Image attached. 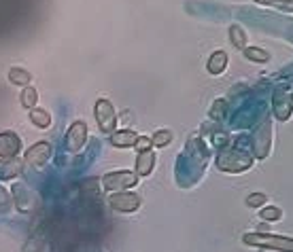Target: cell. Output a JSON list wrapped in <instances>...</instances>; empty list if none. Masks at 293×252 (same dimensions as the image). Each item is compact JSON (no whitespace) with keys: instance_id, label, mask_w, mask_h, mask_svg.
Wrapping results in <instances>:
<instances>
[{"instance_id":"12","label":"cell","mask_w":293,"mask_h":252,"mask_svg":"<svg viewBox=\"0 0 293 252\" xmlns=\"http://www.w3.org/2000/svg\"><path fill=\"white\" fill-rule=\"evenodd\" d=\"M153 165H155V153L153 150L138 153V157H136V174L138 176H151Z\"/></svg>"},{"instance_id":"3","label":"cell","mask_w":293,"mask_h":252,"mask_svg":"<svg viewBox=\"0 0 293 252\" xmlns=\"http://www.w3.org/2000/svg\"><path fill=\"white\" fill-rule=\"evenodd\" d=\"M94 117H96V123H98V128H100L102 134H113L115 132V128H117V113H115V106L110 104V100L100 97V100L96 102V106H94Z\"/></svg>"},{"instance_id":"4","label":"cell","mask_w":293,"mask_h":252,"mask_svg":"<svg viewBox=\"0 0 293 252\" xmlns=\"http://www.w3.org/2000/svg\"><path fill=\"white\" fill-rule=\"evenodd\" d=\"M251 163H253L251 155L240 153L238 148L221 153L219 159H217L219 170H223V172H244V170H249V167H251Z\"/></svg>"},{"instance_id":"18","label":"cell","mask_w":293,"mask_h":252,"mask_svg":"<svg viewBox=\"0 0 293 252\" xmlns=\"http://www.w3.org/2000/svg\"><path fill=\"white\" fill-rule=\"evenodd\" d=\"M230 40H232V45L236 47V49H246V32L242 30V28L240 26H232L230 28Z\"/></svg>"},{"instance_id":"14","label":"cell","mask_w":293,"mask_h":252,"mask_svg":"<svg viewBox=\"0 0 293 252\" xmlns=\"http://www.w3.org/2000/svg\"><path fill=\"white\" fill-rule=\"evenodd\" d=\"M228 68V53L223 51H215L211 58H208V64H206V70L211 74H223Z\"/></svg>"},{"instance_id":"23","label":"cell","mask_w":293,"mask_h":252,"mask_svg":"<svg viewBox=\"0 0 293 252\" xmlns=\"http://www.w3.org/2000/svg\"><path fill=\"white\" fill-rule=\"evenodd\" d=\"M266 201H268V195L266 193H251L249 197H246V206L249 208H261Z\"/></svg>"},{"instance_id":"7","label":"cell","mask_w":293,"mask_h":252,"mask_svg":"<svg viewBox=\"0 0 293 252\" xmlns=\"http://www.w3.org/2000/svg\"><path fill=\"white\" fill-rule=\"evenodd\" d=\"M143 199L138 197L136 193H130V191H119V193H113L108 197V206L115 210V212H125V214H130V212H136L138 208H141Z\"/></svg>"},{"instance_id":"9","label":"cell","mask_w":293,"mask_h":252,"mask_svg":"<svg viewBox=\"0 0 293 252\" xmlns=\"http://www.w3.org/2000/svg\"><path fill=\"white\" fill-rule=\"evenodd\" d=\"M291 110H293V102H291V95L287 87H278L274 93V113L281 121H287L291 117Z\"/></svg>"},{"instance_id":"20","label":"cell","mask_w":293,"mask_h":252,"mask_svg":"<svg viewBox=\"0 0 293 252\" xmlns=\"http://www.w3.org/2000/svg\"><path fill=\"white\" fill-rule=\"evenodd\" d=\"M172 132L170 130H157L155 134H153V138H151V142L155 144V146H168L170 142H172Z\"/></svg>"},{"instance_id":"24","label":"cell","mask_w":293,"mask_h":252,"mask_svg":"<svg viewBox=\"0 0 293 252\" xmlns=\"http://www.w3.org/2000/svg\"><path fill=\"white\" fill-rule=\"evenodd\" d=\"M259 5H270V7H278V9H287L293 11V0H257Z\"/></svg>"},{"instance_id":"26","label":"cell","mask_w":293,"mask_h":252,"mask_svg":"<svg viewBox=\"0 0 293 252\" xmlns=\"http://www.w3.org/2000/svg\"><path fill=\"white\" fill-rule=\"evenodd\" d=\"M11 206H13V201H11V197H9V193H7L3 187H0V212H9Z\"/></svg>"},{"instance_id":"21","label":"cell","mask_w":293,"mask_h":252,"mask_svg":"<svg viewBox=\"0 0 293 252\" xmlns=\"http://www.w3.org/2000/svg\"><path fill=\"white\" fill-rule=\"evenodd\" d=\"M259 218L263 220H268V222H276V220H281L283 218V212H281V208H274V206H266L259 212Z\"/></svg>"},{"instance_id":"15","label":"cell","mask_w":293,"mask_h":252,"mask_svg":"<svg viewBox=\"0 0 293 252\" xmlns=\"http://www.w3.org/2000/svg\"><path fill=\"white\" fill-rule=\"evenodd\" d=\"M9 83L11 85H17V87H28L32 83V74L24 68H11L9 70Z\"/></svg>"},{"instance_id":"11","label":"cell","mask_w":293,"mask_h":252,"mask_svg":"<svg viewBox=\"0 0 293 252\" xmlns=\"http://www.w3.org/2000/svg\"><path fill=\"white\" fill-rule=\"evenodd\" d=\"M13 195H15V206L21 210V212H30V210L34 208L32 191L26 185H13Z\"/></svg>"},{"instance_id":"22","label":"cell","mask_w":293,"mask_h":252,"mask_svg":"<svg viewBox=\"0 0 293 252\" xmlns=\"http://www.w3.org/2000/svg\"><path fill=\"white\" fill-rule=\"evenodd\" d=\"M226 108H228V102L226 100H223V97H221V100H215V104L211 106V117L213 119H223V117H226Z\"/></svg>"},{"instance_id":"10","label":"cell","mask_w":293,"mask_h":252,"mask_svg":"<svg viewBox=\"0 0 293 252\" xmlns=\"http://www.w3.org/2000/svg\"><path fill=\"white\" fill-rule=\"evenodd\" d=\"M21 172H24V161L19 157L0 159V180H11L15 176H21Z\"/></svg>"},{"instance_id":"6","label":"cell","mask_w":293,"mask_h":252,"mask_svg":"<svg viewBox=\"0 0 293 252\" xmlns=\"http://www.w3.org/2000/svg\"><path fill=\"white\" fill-rule=\"evenodd\" d=\"M85 142H87V125L85 121H75L66 132L64 146L68 153H81Z\"/></svg>"},{"instance_id":"16","label":"cell","mask_w":293,"mask_h":252,"mask_svg":"<svg viewBox=\"0 0 293 252\" xmlns=\"http://www.w3.org/2000/svg\"><path fill=\"white\" fill-rule=\"evenodd\" d=\"M30 121H32V125H36V128H40V130H45V128H49L51 125V115H49V110H45V108H32L30 110Z\"/></svg>"},{"instance_id":"17","label":"cell","mask_w":293,"mask_h":252,"mask_svg":"<svg viewBox=\"0 0 293 252\" xmlns=\"http://www.w3.org/2000/svg\"><path fill=\"white\" fill-rule=\"evenodd\" d=\"M19 100H21V106H24V108L32 110V108H36V104H38V91H36L32 85H28V87H24Z\"/></svg>"},{"instance_id":"2","label":"cell","mask_w":293,"mask_h":252,"mask_svg":"<svg viewBox=\"0 0 293 252\" xmlns=\"http://www.w3.org/2000/svg\"><path fill=\"white\" fill-rule=\"evenodd\" d=\"M138 185V174L130 170H119V172H108L102 176V187L108 193H119L128 191Z\"/></svg>"},{"instance_id":"5","label":"cell","mask_w":293,"mask_h":252,"mask_svg":"<svg viewBox=\"0 0 293 252\" xmlns=\"http://www.w3.org/2000/svg\"><path fill=\"white\" fill-rule=\"evenodd\" d=\"M51 155H53V146L49 142H36L24 153V165L40 170V167H45L49 163Z\"/></svg>"},{"instance_id":"25","label":"cell","mask_w":293,"mask_h":252,"mask_svg":"<svg viewBox=\"0 0 293 252\" xmlns=\"http://www.w3.org/2000/svg\"><path fill=\"white\" fill-rule=\"evenodd\" d=\"M151 146H153V142H151V138H147V136H138L136 142H134V150H138V153L151 150Z\"/></svg>"},{"instance_id":"19","label":"cell","mask_w":293,"mask_h":252,"mask_svg":"<svg viewBox=\"0 0 293 252\" xmlns=\"http://www.w3.org/2000/svg\"><path fill=\"white\" fill-rule=\"evenodd\" d=\"M244 58L246 60H253V62L266 64L270 60V53L266 49H259V47H249V49H244Z\"/></svg>"},{"instance_id":"1","label":"cell","mask_w":293,"mask_h":252,"mask_svg":"<svg viewBox=\"0 0 293 252\" xmlns=\"http://www.w3.org/2000/svg\"><path fill=\"white\" fill-rule=\"evenodd\" d=\"M242 242L249 246H261V248H272L281 252H293V240L283 235H272V233H246Z\"/></svg>"},{"instance_id":"13","label":"cell","mask_w":293,"mask_h":252,"mask_svg":"<svg viewBox=\"0 0 293 252\" xmlns=\"http://www.w3.org/2000/svg\"><path fill=\"white\" fill-rule=\"evenodd\" d=\"M136 138H138V134L132 130H119V132L110 134V144L117 148H130V146H134Z\"/></svg>"},{"instance_id":"8","label":"cell","mask_w":293,"mask_h":252,"mask_svg":"<svg viewBox=\"0 0 293 252\" xmlns=\"http://www.w3.org/2000/svg\"><path fill=\"white\" fill-rule=\"evenodd\" d=\"M21 153V138L13 132L0 134V159H13Z\"/></svg>"}]
</instances>
